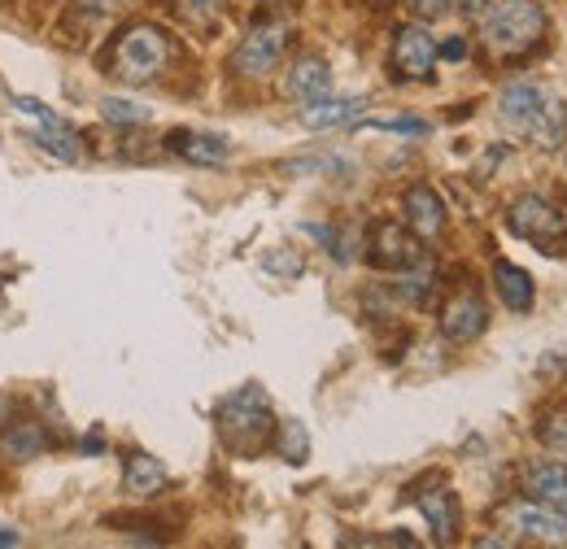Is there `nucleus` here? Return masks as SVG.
Returning a JSON list of instances; mask_svg holds the SVG:
<instances>
[{
    "label": "nucleus",
    "instance_id": "0eeeda50",
    "mask_svg": "<svg viewBox=\"0 0 567 549\" xmlns=\"http://www.w3.org/2000/svg\"><path fill=\"white\" fill-rule=\"evenodd\" d=\"M506 227L519 236V240H533L537 249H555L564 240V218L559 209L542 197H519L511 214H506Z\"/></svg>",
    "mask_w": 567,
    "mask_h": 549
},
{
    "label": "nucleus",
    "instance_id": "f257e3e1",
    "mask_svg": "<svg viewBox=\"0 0 567 549\" xmlns=\"http://www.w3.org/2000/svg\"><path fill=\"white\" fill-rule=\"evenodd\" d=\"M497 118L511 136L533 139L537 148H559L567 132L564 101L533 83H506L497 92Z\"/></svg>",
    "mask_w": 567,
    "mask_h": 549
},
{
    "label": "nucleus",
    "instance_id": "2eb2a0df",
    "mask_svg": "<svg viewBox=\"0 0 567 549\" xmlns=\"http://www.w3.org/2000/svg\"><path fill=\"white\" fill-rule=\"evenodd\" d=\"M420 510H424V519L432 524V532H436L441 546H450L458 537V501H454V493H445V488L424 493L420 497Z\"/></svg>",
    "mask_w": 567,
    "mask_h": 549
},
{
    "label": "nucleus",
    "instance_id": "bb28decb",
    "mask_svg": "<svg viewBox=\"0 0 567 549\" xmlns=\"http://www.w3.org/2000/svg\"><path fill=\"white\" fill-rule=\"evenodd\" d=\"M406 4H411L420 18H436V13H445V4H450V0H406Z\"/></svg>",
    "mask_w": 567,
    "mask_h": 549
},
{
    "label": "nucleus",
    "instance_id": "ddd939ff",
    "mask_svg": "<svg viewBox=\"0 0 567 549\" xmlns=\"http://www.w3.org/2000/svg\"><path fill=\"white\" fill-rule=\"evenodd\" d=\"M524 493L533 501H546L555 510H567V467L564 463H528L524 472Z\"/></svg>",
    "mask_w": 567,
    "mask_h": 549
},
{
    "label": "nucleus",
    "instance_id": "b1692460",
    "mask_svg": "<svg viewBox=\"0 0 567 549\" xmlns=\"http://www.w3.org/2000/svg\"><path fill=\"white\" fill-rule=\"evenodd\" d=\"M537 436L550 445V449H567V411H550L542 418V427H537Z\"/></svg>",
    "mask_w": 567,
    "mask_h": 549
},
{
    "label": "nucleus",
    "instance_id": "dca6fc26",
    "mask_svg": "<svg viewBox=\"0 0 567 549\" xmlns=\"http://www.w3.org/2000/svg\"><path fill=\"white\" fill-rule=\"evenodd\" d=\"M171 148L197 166H223L227 162V139L223 136H202V132H175Z\"/></svg>",
    "mask_w": 567,
    "mask_h": 549
},
{
    "label": "nucleus",
    "instance_id": "412c9836",
    "mask_svg": "<svg viewBox=\"0 0 567 549\" xmlns=\"http://www.w3.org/2000/svg\"><path fill=\"white\" fill-rule=\"evenodd\" d=\"M223 13V0H175V18L188 22L193 31H214Z\"/></svg>",
    "mask_w": 567,
    "mask_h": 549
},
{
    "label": "nucleus",
    "instance_id": "4468645a",
    "mask_svg": "<svg viewBox=\"0 0 567 549\" xmlns=\"http://www.w3.org/2000/svg\"><path fill=\"white\" fill-rule=\"evenodd\" d=\"M367 105L362 101H310V105H301V127H310V132H328V127H346V123H354L358 114H362Z\"/></svg>",
    "mask_w": 567,
    "mask_h": 549
},
{
    "label": "nucleus",
    "instance_id": "6ab92c4d",
    "mask_svg": "<svg viewBox=\"0 0 567 549\" xmlns=\"http://www.w3.org/2000/svg\"><path fill=\"white\" fill-rule=\"evenodd\" d=\"M40 449H44V432H40L35 423H22V427H9V432H4V454H9L13 463L35 458Z\"/></svg>",
    "mask_w": 567,
    "mask_h": 549
},
{
    "label": "nucleus",
    "instance_id": "9b49d317",
    "mask_svg": "<svg viewBox=\"0 0 567 549\" xmlns=\"http://www.w3.org/2000/svg\"><path fill=\"white\" fill-rule=\"evenodd\" d=\"M284 92H288L292 101H301V105L323 101V96L332 92V70H328V62H323V58L306 53V58H297V62H292L288 79H284Z\"/></svg>",
    "mask_w": 567,
    "mask_h": 549
},
{
    "label": "nucleus",
    "instance_id": "f8f14e48",
    "mask_svg": "<svg viewBox=\"0 0 567 549\" xmlns=\"http://www.w3.org/2000/svg\"><path fill=\"white\" fill-rule=\"evenodd\" d=\"M402 209H406V227H411L420 240H436V236L445 231V206H441V197H436L432 188H424V184L406 193Z\"/></svg>",
    "mask_w": 567,
    "mask_h": 549
},
{
    "label": "nucleus",
    "instance_id": "1a4fd4ad",
    "mask_svg": "<svg viewBox=\"0 0 567 549\" xmlns=\"http://www.w3.org/2000/svg\"><path fill=\"white\" fill-rule=\"evenodd\" d=\"M432 66H436V40L424 27H402L393 35V70L402 79H427Z\"/></svg>",
    "mask_w": 567,
    "mask_h": 549
},
{
    "label": "nucleus",
    "instance_id": "aec40b11",
    "mask_svg": "<svg viewBox=\"0 0 567 549\" xmlns=\"http://www.w3.org/2000/svg\"><path fill=\"white\" fill-rule=\"evenodd\" d=\"M35 139H40L58 162H79V136H74L62 118H58V123H44V127L35 132Z\"/></svg>",
    "mask_w": 567,
    "mask_h": 549
},
{
    "label": "nucleus",
    "instance_id": "7ed1b4c3",
    "mask_svg": "<svg viewBox=\"0 0 567 549\" xmlns=\"http://www.w3.org/2000/svg\"><path fill=\"white\" fill-rule=\"evenodd\" d=\"M485 44L511 58V53H528L533 44H542V35L550 31V18L537 0H502L485 13Z\"/></svg>",
    "mask_w": 567,
    "mask_h": 549
},
{
    "label": "nucleus",
    "instance_id": "cd10ccee",
    "mask_svg": "<svg viewBox=\"0 0 567 549\" xmlns=\"http://www.w3.org/2000/svg\"><path fill=\"white\" fill-rule=\"evenodd\" d=\"M450 4H454L458 13H481V9L489 4V0H450Z\"/></svg>",
    "mask_w": 567,
    "mask_h": 549
},
{
    "label": "nucleus",
    "instance_id": "423d86ee",
    "mask_svg": "<svg viewBox=\"0 0 567 549\" xmlns=\"http://www.w3.org/2000/svg\"><path fill=\"white\" fill-rule=\"evenodd\" d=\"M502 524L515 532V541H537V546H567V519L546 501H519L502 506Z\"/></svg>",
    "mask_w": 567,
    "mask_h": 549
},
{
    "label": "nucleus",
    "instance_id": "5701e85b",
    "mask_svg": "<svg viewBox=\"0 0 567 549\" xmlns=\"http://www.w3.org/2000/svg\"><path fill=\"white\" fill-rule=\"evenodd\" d=\"M101 114H105L110 123H118V127H141L144 118H148L144 105H136V101H118V96H105V101H101Z\"/></svg>",
    "mask_w": 567,
    "mask_h": 549
},
{
    "label": "nucleus",
    "instance_id": "20e7f679",
    "mask_svg": "<svg viewBox=\"0 0 567 549\" xmlns=\"http://www.w3.org/2000/svg\"><path fill=\"white\" fill-rule=\"evenodd\" d=\"M171 62V40L162 27L153 22H136L127 27L118 40H114V53H110V70L123 79V83H153Z\"/></svg>",
    "mask_w": 567,
    "mask_h": 549
},
{
    "label": "nucleus",
    "instance_id": "9d476101",
    "mask_svg": "<svg viewBox=\"0 0 567 549\" xmlns=\"http://www.w3.org/2000/svg\"><path fill=\"white\" fill-rule=\"evenodd\" d=\"M485 328H489V310H485V301H481L476 292H458V297L441 310V332H445L450 341H458V344L476 341Z\"/></svg>",
    "mask_w": 567,
    "mask_h": 549
},
{
    "label": "nucleus",
    "instance_id": "f3484780",
    "mask_svg": "<svg viewBox=\"0 0 567 549\" xmlns=\"http://www.w3.org/2000/svg\"><path fill=\"white\" fill-rule=\"evenodd\" d=\"M166 467L157 463V458H148V454H132L127 458V472H123V488L132 493V497H153V493H162L166 488Z\"/></svg>",
    "mask_w": 567,
    "mask_h": 549
},
{
    "label": "nucleus",
    "instance_id": "f03ea898",
    "mask_svg": "<svg viewBox=\"0 0 567 549\" xmlns=\"http://www.w3.org/2000/svg\"><path fill=\"white\" fill-rule=\"evenodd\" d=\"M214 423H218V441L240 458H254L276 445V414L262 389H240L227 402H218Z\"/></svg>",
    "mask_w": 567,
    "mask_h": 549
},
{
    "label": "nucleus",
    "instance_id": "a211bd4d",
    "mask_svg": "<svg viewBox=\"0 0 567 549\" xmlns=\"http://www.w3.org/2000/svg\"><path fill=\"white\" fill-rule=\"evenodd\" d=\"M494 283L497 292H502V301L511 305V310H533V274L519 271L515 262H497L494 267Z\"/></svg>",
    "mask_w": 567,
    "mask_h": 549
},
{
    "label": "nucleus",
    "instance_id": "6e6552de",
    "mask_svg": "<svg viewBox=\"0 0 567 549\" xmlns=\"http://www.w3.org/2000/svg\"><path fill=\"white\" fill-rule=\"evenodd\" d=\"M367 253H371V267H380V271H415L424 262L420 240L402 222H380L371 231V249Z\"/></svg>",
    "mask_w": 567,
    "mask_h": 549
},
{
    "label": "nucleus",
    "instance_id": "4be33fe9",
    "mask_svg": "<svg viewBox=\"0 0 567 549\" xmlns=\"http://www.w3.org/2000/svg\"><path fill=\"white\" fill-rule=\"evenodd\" d=\"M276 445H280L284 463H306V454H310V436H306V427L301 423H284L276 427Z\"/></svg>",
    "mask_w": 567,
    "mask_h": 549
},
{
    "label": "nucleus",
    "instance_id": "393cba45",
    "mask_svg": "<svg viewBox=\"0 0 567 549\" xmlns=\"http://www.w3.org/2000/svg\"><path fill=\"white\" fill-rule=\"evenodd\" d=\"M13 110H22L27 118H35L40 127H44V123H58V114H53L44 101H35V96H13Z\"/></svg>",
    "mask_w": 567,
    "mask_h": 549
},
{
    "label": "nucleus",
    "instance_id": "c85d7f7f",
    "mask_svg": "<svg viewBox=\"0 0 567 549\" xmlns=\"http://www.w3.org/2000/svg\"><path fill=\"white\" fill-rule=\"evenodd\" d=\"M463 53H467V49H463V40H445V58H450V62H458Z\"/></svg>",
    "mask_w": 567,
    "mask_h": 549
},
{
    "label": "nucleus",
    "instance_id": "c756f323",
    "mask_svg": "<svg viewBox=\"0 0 567 549\" xmlns=\"http://www.w3.org/2000/svg\"><path fill=\"white\" fill-rule=\"evenodd\" d=\"M18 541H22V537H18L13 528H0V546H18Z\"/></svg>",
    "mask_w": 567,
    "mask_h": 549
},
{
    "label": "nucleus",
    "instance_id": "39448f33",
    "mask_svg": "<svg viewBox=\"0 0 567 549\" xmlns=\"http://www.w3.org/2000/svg\"><path fill=\"white\" fill-rule=\"evenodd\" d=\"M288 35H292L288 18H258V22L249 27L245 44L236 49V62H231V66L240 70L245 79H262V74H271V70L280 66L284 49H288Z\"/></svg>",
    "mask_w": 567,
    "mask_h": 549
},
{
    "label": "nucleus",
    "instance_id": "a878e982",
    "mask_svg": "<svg viewBox=\"0 0 567 549\" xmlns=\"http://www.w3.org/2000/svg\"><path fill=\"white\" fill-rule=\"evenodd\" d=\"M267 271L271 274H301V258H297V253H288V249H276V253L267 258Z\"/></svg>",
    "mask_w": 567,
    "mask_h": 549
}]
</instances>
